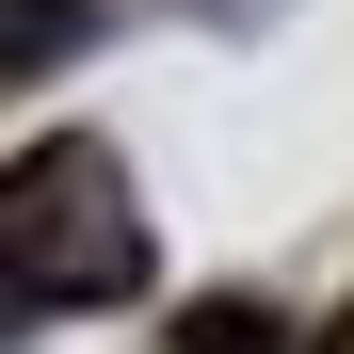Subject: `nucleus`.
<instances>
[{
	"instance_id": "nucleus-1",
	"label": "nucleus",
	"mask_w": 354,
	"mask_h": 354,
	"mask_svg": "<svg viewBox=\"0 0 354 354\" xmlns=\"http://www.w3.org/2000/svg\"><path fill=\"white\" fill-rule=\"evenodd\" d=\"M0 290L17 322H65V306H129L145 290V209H129V161L113 145H17L0 177Z\"/></svg>"
},
{
	"instance_id": "nucleus-4",
	"label": "nucleus",
	"mask_w": 354,
	"mask_h": 354,
	"mask_svg": "<svg viewBox=\"0 0 354 354\" xmlns=\"http://www.w3.org/2000/svg\"><path fill=\"white\" fill-rule=\"evenodd\" d=\"M306 354H354V306H338V322H322V338H306Z\"/></svg>"
},
{
	"instance_id": "nucleus-3",
	"label": "nucleus",
	"mask_w": 354,
	"mask_h": 354,
	"mask_svg": "<svg viewBox=\"0 0 354 354\" xmlns=\"http://www.w3.org/2000/svg\"><path fill=\"white\" fill-rule=\"evenodd\" d=\"M65 32H81V0H17V81H32V65H65Z\"/></svg>"
},
{
	"instance_id": "nucleus-2",
	"label": "nucleus",
	"mask_w": 354,
	"mask_h": 354,
	"mask_svg": "<svg viewBox=\"0 0 354 354\" xmlns=\"http://www.w3.org/2000/svg\"><path fill=\"white\" fill-rule=\"evenodd\" d=\"M177 354H290V322H274V306H242V290H225V306H194V322H177Z\"/></svg>"
}]
</instances>
